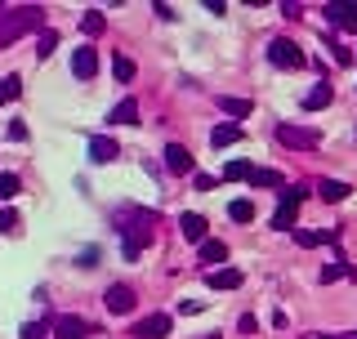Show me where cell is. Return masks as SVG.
<instances>
[{"label": "cell", "mask_w": 357, "mask_h": 339, "mask_svg": "<svg viewBox=\"0 0 357 339\" xmlns=\"http://www.w3.org/2000/svg\"><path fill=\"white\" fill-rule=\"evenodd\" d=\"M152 223H156L152 210H139V205H121L116 210V232H121V254L125 259L143 254V246L152 241Z\"/></svg>", "instance_id": "obj_1"}, {"label": "cell", "mask_w": 357, "mask_h": 339, "mask_svg": "<svg viewBox=\"0 0 357 339\" xmlns=\"http://www.w3.org/2000/svg\"><path fill=\"white\" fill-rule=\"evenodd\" d=\"M41 23H45V9H41V5H18V9H5V5H0V50H5V45H14L18 36L36 32Z\"/></svg>", "instance_id": "obj_2"}, {"label": "cell", "mask_w": 357, "mask_h": 339, "mask_svg": "<svg viewBox=\"0 0 357 339\" xmlns=\"http://www.w3.org/2000/svg\"><path fill=\"white\" fill-rule=\"evenodd\" d=\"M304 196H308V187H304V183L281 187V205H277V214H272V228H277V232L295 228V214H299V201H304Z\"/></svg>", "instance_id": "obj_3"}, {"label": "cell", "mask_w": 357, "mask_h": 339, "mask_svg": "<svg viewBox=\"0 0 357 339\" xmlns=\"http://www.w3.org/2000/svg\"><path fill=\"white\" fill-rule=\"evenodd\" d=\"M268 63L272 68H286V72H299L304 68V50H299L295 41H286V36H277V41L268 45Z\"/></svg>", "instance_id": "obj_4"}, {"label": "cell", "mask_w": 357, "mask_h": 339, "mask_svg": "<svg viewBox=\"0 0 357 339\" xmlns=\"http://www.w3.org/2000/svg\"><path fill=\"white\" fill-rule=\"evenodd\" d=\"M277 138H281L286 147H304V152L322 143V134H317L313 125H290V121H281V125H277Z\"/></svg>", "instance_id": "obj_5"}, {"label": "cell", "mask_w": 357, "mask_h": 339, "mask_svg": "<svg viewBox=\"0 0 357 339\" xmlns=\"http://www.w3.org/2000/svg\"><path fill=\"white\" fill-rule=\"evenodd\" d=\"M103 304H108V313L130 317V313H134V290H130V286H116V281H112V286L103 290Z\"/></svg>", "instance_id": "obj_6"}, {"label": "cell", "mask_w": 357, "mask_h": 339, "mask_svg": "<svg viewBox=\"0 0 357 339\" xmlns=\"http://www.w3.org/2000/svg\"><path fill=\"white\" fill-rule=\"evenodd\" d=\"M322 14H326V23H331V27L357 32V5H340V0H335V5H326V9H322Z\"/></svg>", "instance_id": "obj_7"}, {"label": "cell", "mask_w": 357, "mask_h": 339, "mask_svg": "<svg viewBox=\"0 0 357 339\" xmlns=\"http://www.w3.org/2000/svg\"><path fill=\"white\" fill-rule=\"evenodd\" d=\"M134 335L139 339H165V335H170V317H165V313L143 317V322H134Z\"/></svg>", "instance_id": "obj_8"}, {"label": "cell", "mask_w": 357, "mask_h": 339, "mask_svg": "<svg viewBox=\"0 0 357 339\" xmlns=\"http://www.w3.org/2000/svg\"><path fill=\"white\" fill-rule=\"evenodd\" d=\"M94 72H99V54H94V45H81V50L72 54V76L90 81Z\"/></svg>", "instance_id": "obj_9"}, {"label": "cell", "mask_w": 357, "mask_h": 339, "mask_svg": "<svg viewBox=\"0 0 357 339\" xmlns=\"http://www.w3.org/2000/svg\"><path fill=\"white\" fill-rule=\"evenodd\" d=\"M116 156H121L116 138H108V134H94V138H90V161L108 165V161H116Z\"/></svg>", "instance_id": "obj_10"}, {"label": "cell", "mask_w": 357, "mask_h": 339, "mask_svg": "<svg viewBox=\"0 0 357 339\" xmlns=\"http://www.w3.org/2000/svg\"><path fill=\"white\" fill-rule=\"evenodd\" d=\"M205 286H210V290H237L241 272L237 268H210V272H205Z\"/></svg>", "instance_id": "obj_11"}, {"label": "cell", "mask_w": 357, "mask_h": 339, "mask_svg": "<svg viewBox=\"0 0 357 339\" xmlns=\"http://www.w3.org/2000/svg\"><path fill=\"white\" fill-rule=\"evenodd\" d=\"M165 170H170V174H192V156H187L183 143H170V147H165Z\"/></svg>", "instance_id": "obj_12"}, {"label": "cell", "mask_w": 357, "mask_h": 339, "mask_svg": "<svg viewBox=\"0 0 357 339\" xmlns=\"http://www.w3.org/2000/svg\"><path fill=\"white\" fill-rule=\"evenodd\" d=\"M178 232H183V241L201 246V241H205V219H201V214H178Z\"/></svg>", "instance_id": "obj_13"}, {"label": "cell", "mask_w": 357, "mask_h": 339, "mask_svg": "<svg viewBox=\"0 0 357 339\" xmlns=\"http://www.w3.org/2000/svg\"><path fill=\"white\" fill-rule=\"evenodd\" d=\"M112 125H139V99H121L116 107L108 112Z\"/></svg>", "instance_id": "obj_14"}, {"label": "cell", "mask_w": 357, "mask_h": 339, "mask_svg": "<svg viewBox=\"0 0 357 339\" xmlns=\"http://www.w3.org/2000/svg\"><path fill=\"white\" fill-rule=\"evenodd\" d=\"M54 335H59V339H85L90 335V326L85 322H81V317H59V322H54Z\"/></svg>", "instance_id": "obj_15"}, {"label": "cell", "mask_w": 357, "mask_h": 339, "mask_svg": "<svg viewBox=\"0 0 357 339\" xmlns=\"http://www.w3.org/2000/svg\"><path fill=\"white\" fill-rule=\"evenodd\" d=\"M331 99H335L331 85H313V90L304 94V107H308V112H322V107H331Z\"/></svg>", "instance_id": "obj_16"}, {"label": "cell", "mask_w": 357, "mask_h": 339, "mask_svg": "<svg viewBox=\"0 0 357 339\" xmlns=\"http://www.w3.org/2000/svg\"><path fill=\"white\" fill-rule=\"evenodd\" d=\"M317 192H322V201H344V196H349L353 192V187L349 183H340V178H322V183H317Z\"/></svg>", "instance_id": "obj_17"}, {"label": "cell", "mask_w": 357, "mask_h": 339, "mask_svg": "<svg viewBox=\"0 0 357 339\" xmlns=\"http://www.w3.org/2000/svg\"><path fill=\"white\" fill-rule=\"evenodd\" d=\"M335 237H340V232H335V228H322V232H295V241H299V246H304V250H313V246H326V241H335Z\"/></svg>", "instance_id": "obj_18"}, {"label": "cell", "mask_w": 357, "mask_h": 339, "mask_svg": "<svg viewBox=\"0 0 357 339\" xmlns=\"http://www.w3.org/2000/svg\"><path fill=\"white\" fill-rule=\"evenodd\" d=\"M210 143H214V147L241 143V125H214V130H210Z\"/></svg>", "instance_id": "obj_19"}, {"label": "cell", "mask_w": 357, "mask_h": 339, "mask_svg": "<svg viewBox=\"0 0 357 339\" xmlns=\"http://www.w3.org/2000/svg\"><path fill=\"white\" fill-rule=\"evenodd\" d=\"M250 174H255L250 161H228V165H223V183H241V178L250 183Z\"/></svg>", "instance_id": "obj_20"}, {"label": "cell", "mask_w": 357, "mask_h": 339, "mask_svg": "<svg viewBox=\"0 0 357 339\" xmlns=\"http://www.w3.org/2000/svg\"><path fill=\"white\" fill-rule=\"evenodd\" d=\"M196 250H201V263H223L228 259V246H223V241H210V237H205Z\"/></svg>", "instance_id": "obj_21"}, {"label": "cell", "mask_w": 357, "mask_h": 339, "mask_svg": "<svg viewBox=\"0 0 357 339\" xmlns=\"http://www.w3.org/2000/svg\"><path fill=\"white\" fill-rule=\"evenodd\" d=\"M81 32H85V36H103V32H108V18H103L99 9H90V14L81 18Z\"/></svg>", "instance_id": "obj_22"}, {"label": "cell", "mask_w": 357, "mask_h": 339, "mask_svg": "<svg viewBox=\"0 0 357 339\" xmlns=\"http://www.w3.org/2000/svg\"><path fill=\"white\" fill-rule=\"evenodd\" d=\"M54 50H59V32H41V36H36V59H50V54Z\"/></svg>", "instance_id": "obj_23"}, {"label": "cell", "mask_w": 357, "mask_h": 339, "mask_svg": "<svg viewBox=\"0 0 357 339\" xmlns=\"http://www.w3.org/2000/svg\"><path fill=\"white\" fill-rule=\"evenodd\" d=\"M228 219H232V223H250V219H255V205H250L246 196H241V201H232V205H228Z\"/></svg>", "instance_id": "obj_24"}, {"label": "cell", "mask_w": 357, "mask_h": 339, "mask_svg": "<svg viewBox=\"0 0 357 339\" xmlns=\"http://www.w3.org/2000/svg\"><path fill=\"white\" fill-rule=\"evenodd\" d=\"M18 94H23V76H5V81H0V107H5V103H14Z\"/></svg>", "instance_id": "obj_25"}, {"label": "cell", "mask_w": 357, "mask_h": 339, "mask_svg": "<svg viewBox=\"0 0 357 339\" xmlns=\"http://www.w3.org/2000/svg\"><path fill=\"white\" fill-rule=\"evenodd\" d=\"M219 107L223 112H228V116H250V99H228V94H223V99H219Z\"/></svg>", "instance_id": "obj_26"}, {"label": "cell", "mask_w": 357, "mask_h": 339, "mask_svg": "<svg viewBox=\"0 0 357 339\" xmlns=\"http://www.w3.org/2000/svg\"><path fill=\"white\" fill-rule=\"evenodd\" d=\"M250 183H255V187H286V178H281L277 170H255V174H250Z\"/></svg>", "instance_id": "obj_27"}, {"label": "cell", "mask_w": 357, "mask_h": 339, "mask_svg": "<svg viewBox=\"0 0 357 339\" xmlns=\"http://www.w3.org/2000/svg\"><path fill=\"white\" fill-rule=\"evenodd\" d=\"M344 272H349V277H357V272H353V268H349V263H344V259H335V263H326V268H322V281H326V286H331V281H340Z\"/></svg>", "instance_id": "obj_28"}, {"label": "cell", "mask_w": 357, "mask_h": 339, "mask_svg": "<svg viewBox=\"0 0 357 339\" xmlns=\"http://www.w3.org/2000/svg\"><path fill=\"white\" fill-rule=\"evenodd\" d=\"M112 76H116V81H134V63H130V59H112Z\"/></svg>", "instance_id": "obj_29"}, {"label": "cell", "mask_w": 357, "mask_h": 339, "mask_svg": "<svg viewBox=\"0 0 357 339\" xmlns=\"http://www.w3.org/2000/svg\"><path fill=\"white\" fill-rule=\"evenodd\" d=\"M18 223H23V219H18V210H0V232H5V237H9V232H18Z\"/></svg>", "instance_id": "obj_30"}, {"label": "cell", "mask_w": 357, "mask_h": 339, "mask_svg": "<svg viewBox=\"0 0 357 339\" xmlns=\"http://www.w3.org/2000/svg\"><path fill=\"white\" fill-rule=\"evenodd\" d=\"M18 187H23V183H18V174H0V196H5V201L18 192Z\"/></svg>", "instance_id": "obj_31"}, {"label": "cell", "mask_w": 357, "mask_h": 339, "mask_svg": "<svg viewBox=\"0 0 357 339\" xmlns=\"http://www.w3.org/2000/svg\"><path fill=\"white\" fill-rule=\"evenodd\" d=\"M45 335H50V326H45V322H27L23 326V339H45Z\"/></svg>", "instance_id": "obj_32"}, {"label": "cell", "mask_w": 357, "mask_h": 339, "mask_svg": "<svg viewBox=\"0 0 357 339\" xmlns=\"http://www.w3.org/2000/svg\"><path fill=\"white\" fill-rule=\"evenodd\" d=\"M76 263H81V268H99V250H94V246H90V250H81V254H76Z\"/></svg>", "instance_id": "obj_33"}, {"label": "cell", "mask_w": 357, "mask_h": 339, "mask_svg": "<svg viewBox=\"0 0 357 339\" xmlns=\"http://www.w3.org/2000/svg\"><path fill=\"white\" fill-rule=\"evenodd\" d=\"M9 138H14V143H23V138H27V125H23V121H9Z\"/></svg>", "instance_id": "obj_34"}, {"label": "cell", "mask_w": 357, "mask_h": 339, "mask_svg": "<svg viewBox=\"0 0 357 339\" xmlns=\"http://www.w3.org/2000/svg\"><path fill=\"white\" fill-rule=\"evenodd\" d=\"M192 187H196V192H210L214 178H210V174H192Z\"/></svg>", "instance_id": "obj_35"}, {"label": "cell", "mask_w": 357, "mask_h": 339, "mask_svg": "<svg viewBox=\"0 0 357 339\" xmlns=\"http://www.w3.org/2000/svg\"><path fill=\"white\" fill-rule=\"evenodd\" d=\"M201 308H205L201 299H178V313H201Z\"/></svg>", "instance_id": "obj_36"}, {"label": "cell", "mask_w": 357, "mask_h": 339, "mask_svg": "<svg viewBox=\"0 0 357 339\" xmlns=\"http://www.w3.org/2000/svg\"><path fill=\"white\" fill-rule=\"evenodd\" d=\"M331 50H335V63H344V68H349V63H353V54L344 50V45H331Z\"/></svg>", "instance_id": "obj_37"}, {"label": "cell", "mask_w": 357, "mask_h": 339, "mask_svg": "<svg viewBox=\"0 0 357 339\" xmlns=\"http://www.w3.org/2000/svg\"><path fill=\"white\" fill-rule=\"evenodd\" d=\"M331 339H357V331H344V335H331Z\"/></svg>", "instance_id": "obj_38"}, {"label": "cell", "mask_w": 357, "mask_h": 339, "mask_svg": "<svg viewBox=\"0 0 357 339\" xmlns=\"http://www.w3.org/2000/svg\"><path fill=\"white\" fill-rule=\"evenodd\" d=\"M299 339H331V335H299Z\"/></svg>", "instance_id": "obj_39"}, {"label": "cell", "mask_w": 357, "mask_h": 339, "mask_svg": "<svg viewBox=\"0 0 357 339\" xmlns=\"http://www.w3.org/2000/svg\"><path fill=\"white\" fill-rule=\"evenodd\" d=\"M210 339H223V335H210Z\"/></svg>", "instance_id": "obj_40"}]
</instances>
